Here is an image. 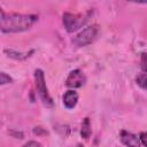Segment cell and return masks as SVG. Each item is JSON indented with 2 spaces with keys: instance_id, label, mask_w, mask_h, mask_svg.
Listing matches in <instances>:
<instances>
[{
  "instance_id": "obj_1",
  "label": "cell",
  "mask_w": 147,
  "mask_h": 147,
  "mask_svg": "<svg viewBox=\"0 0 147 147\" xmlns=\"http://www.w3.org/2000/svg\"><path fill=\"white\" fill-rule=\"evenodd\" d=\"M38 21L37 15H26L17 13H5L1 10L0 15V30L2 33H17L32 28Z\"/></svg>"
},
{
  "instance_id": "obj_2",
  "label": "cell",
  "mask_w": 147,
  "mask_h": 147,
  "mask_svg": "<svg viewBox=\"0 0 147 147\" xmlns=\"http://www.w3.org/2000/svg\"><path fill=\"white\" fill-rule=\"evenodd\" d=\"M92 11H86L84 14H71L64 13L63 14V25L68 32H75L83 28L90 20Z\"/></svg>"
},
{
  "instance_id": "obj_3",
  "label": "cell",
  "mask_w": 147,
  "mask_h": 147,
  "mask_svg": "<svg viewBox=\"0 0 147 147\" xmlns=\"http://www.w3.org/2000/svg\"><path fill=\"white\" fill-rule=\"evenodd\" d=\"M34 83H36V88H37L38 95H39L42 105L46 106L47 108H53L54 101L48 93V88H47L46 82H45V75L41 69L34 70Z\"/></svg>"
},
{
  "instance_id": "obj_4",
  "label": "cell",
  "mask_w": 147,
  "mask_h": 147,
  "mask_svg": "<svg viewBox=\"0 0 147 147\" xmlns=\"http://www.w3.org/2000/svg\"><path fill=\"white\" fill-rule=\"evenodd\" d=\"M98 33H99V26L96 24L88 25L72 38V44L77 47L87 46L95 40Z\"/></svg>"
},
{
  "instance_id": "obj_5",
  "label": "cell",
  "mask_w": 147,
  "mask_h": 147,
  "mask_svg": "<svg viewBox=\"0 0 147 147\" xmlns=\"http://www.w3.org/2000/svg\"><path fill=\"white\" fill-rule=\"evenodd\" d=\"M86 83V77L84 72L79 69H75L70 71L69 76L65 80V86L69 88H79Z\"/></svg>"
},
{
  "instance_id": "obj_6",
  "label": "cell",
  "mask_w": 147,
  "mask_h": 147,
  "mask_svg": "<svg viewBox=\"0 0 147 147\" xmlns=\"http://www.w3.org/2000/svg\"><path fill=\"white\" fill-rule=\"evenodd\" d=\"M119 139L126 146V147H140L141 146V141L140 138L129 131H121L119 133Z\"/></svg>"
},
{
  "instance_id": "obj_7",
  "label": "cell",
  "mask_w": 147,
  "mask_h": 147,
  "mask_svg": "<svg viewBox=\"0 0 147 147\" xmlns=\"http://www.w3.org/2000/svg\"><path fill=\"white\" fill-rule=\"evenodd\" d=\"M63 105L67 109H72L78 102V93L75 90H69L63 94Z\"/></svg>"
},
{
  "instance_id": "obj_8",
  "label": "cell",
  "mask_w": 147,
  "mask_h": 147,
  "mask_svg": "<svg viewBox=\"0 0 147 147\" xmlns=\"http://www.w3.org/2000/svg\"><path fill=\"white\" fill-rule=\"evenodd\" d=\"M92 134V130H91V123H90V118L86 117L84 118L83 123H82V127H80V136L84 139H88Z\"/></svg>"
},
{
  "instance_id": "obj_9",
  "label": "cell",
  "mask_w": 147,
  "mask_h": 147,
  "mask_svg": "<svg viewBox=\"0 0 147 147\" xmlns=\"http://www.w3.org/2000/svg\"><path fill=\"white\" fill-rule=\"evenodd\" d=\"M5 53L6 54H8V56H10V57H13V59H16V60H24V59H26L28 56H29V54L30 53H21V52H15V51H13V49H5ZM32 53V52H31Z\"/></svg>"
},
{
  "instance_id": "obj_10",
  "label": "cell",
  "mask_w": 147,
  "mask_h": 147,
  "mask_svg": "<svg viewBox=\"0 0 147 147\" xmlns=\"http://www.w3.org/2000/svg\"><path fill=\"white\" fill-rule=\"evenodd\" d=\"M136 83L144 90L147 91V74H139L136 77Z\"/></svg>"
},
{
  "instance_id": "obj_11",
  "label": "cell",
  "mask_w": 147,
  "mask_h": 147,
  "mask_svg": "<svg viewBox=\"0 0 147 147\" xmlns=\"http://www.w3.org/2000/svg\"><path fill=\"white\" fill-rule=\"evenodd\" d=\"M9 83H13L11 77H9L6 72H1L0 74V84L5 85V84H9Z\"/></svg>"
},
{
  "instance_id": "obj_12",
  "label": "cell",
  "mask_w": 147,
  "mask_h": 147,
  "mask_svg": "<svg viewBox=\"0 0 147 147\" xmlns=\"http://www.w3.org/2000/svg\"><path fill=\"white\" fill-rule=\"evenodd\" d=\"M140 65L144 72L147 74V53H142L140 56Z\"/></svg>"
},
{
  "instance_id": "obj_13",
  "label": "cell",
  "mask_w": 147,
  "mask_h": 147,
  "mask_svg": "<svg viewBox=\"0 0 147 147\" xmlns=\"http://www.w3.org/2000/svg\"><path fill=\"white\" fill-rule=\"evenodd\" d=\"M22 147H42V146H41L40 142H38V141H36V140H30V141H28L26 144H24Z\"/></svg>"
},
{
  "instance_id": "obj_14",
  "label": "cell",
  "mask_w": 147,
  "mask_h": 147,
  "mask_svg": "<svg viewBox=\"0 0 147 147\" xmlns=\"http://www.w3.org/2000/svg\"><path fill=\"white\" fill-rule=\"evenodd\" d=\"M139 138H140L141 144H142L145 147H147V132H141L140 136H139Z\"/></svg>"
},
{
  "instance_id": "obj_15",
  "label": "cell",
  "mask_w": 147,
  "mask_h": 147,
  "mask_svg": "<svg viewBox=\"0 0 147 147\" xmlns=\"http://www.w3.org/2000/svg\"><path fill=\"white\" fill-rule=\"evenodd\" d=\"M76 147H83V145H80V144H77V145H76Z\"/></svg>"
},
{
  "instance_id": "obj_16",
  "label": "cell",
  "mask_w": 147,
  "mask_h": 147,
  "mask_svg": "<svg viewBox=\"0 0 147 147\" xmlns=\"http://www.w3.org/2000/svg\"><path fill=\"white\" fill-rule=\"evenodd\" d=\"M144 3H147V2H144Z\"/></svg>"
}]
</instances>
